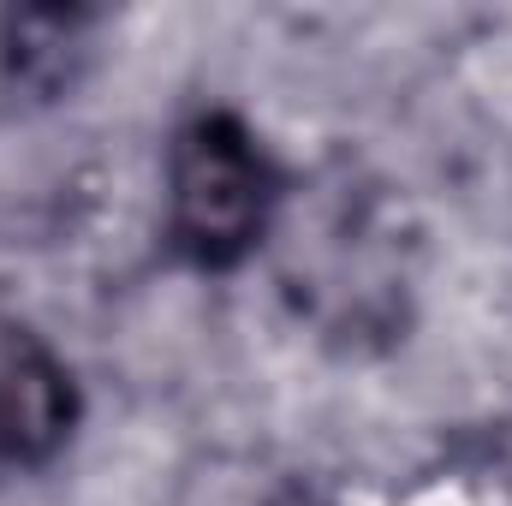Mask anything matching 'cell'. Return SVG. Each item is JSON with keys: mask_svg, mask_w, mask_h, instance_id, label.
Returning <instances> with one entry per match:
<instances>
[{"mask_svg": "<svg viewBox=\"0 0 512 506\" xmlns=\"http://www.w3.org/2000/svg\"><path fill=\"white\" fill-rule=\"evenodd\" d=\"M286 203V179L239 114L203 108L167 143V251L203 274H227L262 251Z\"/></svg>", "mask_w": 512, "mask_h": 506, "instance_id": "6da1fadb", "label": "cell"}, {"mask_svg": "<svg viewBox=\"0 0 512 506\" xmlns=\"http://www.w3.org/2000/svg\"><path fill=\"white\" fill-rule=\"evenodd\" d=\"M78 429V381L24 316L0 310V471H48Z\"/></svg>", "mask_w": 512, "mask_h": 506, "instance_id": "3957f363", "label": "cell"}, {"mask_svg": "<svg viewBox=\"0 0 512 506\" xmlns=\"http://www.w3.org/2000/svg\"><path fill=\"white\" fill-rule=\"evenodd\" d=\"M286 286L328 334H393L399 328V245L376 191L352 179L322 185L310 215L292 227Z\"/></svg>", "mask_w": 512, "mask_h": 506, "instance_id": "7a4b0ae2", "label": "cell"}]
</instances>
